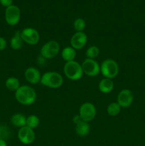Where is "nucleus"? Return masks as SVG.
<instances>
[{
  "label": "nucleus",
  "mask_w": 145,
  "mask_h": 146,
  "mask_svg": "<svg viewBox=\"0 0 145 146\" xmlns=\"http://www.w3.org/2000/svg\"><path fill=\"white\" fill-rule=\"evenodd\" d=\"M14 93L17 102L23 106H31L36 101V92L35 89L30 86H21Z\"/></svg>",
  "instance_id": "obj_1"
},
{
  "label": "nucleus",
  "mask_w": 145,
  "mask_h": 146,
  "mask_svg": "<svg viewBox=\"0 0 145 146\" xmlns=\"http://www.w3.org/2000/svg\"><path fill=\"white\" fill-rule=\"evenodd\" d=\"M40 83L44 86L55 89L63 85V78L61 74L56 71H47L41 76Z\"/></svg>",
  "instance_id": "obj_2"
},
{
  "label": "nucleus",
  "mask_w": 145,
  "mask_h": 146,
  "mask_svg": "<svg viewBox=\"0 0 145 146\" xmlns=\"http://www.w3.org/2000/svg\"><path fill=\"white\" fill-rule=\"evenodd\" d=\"M65 76L71 81H78L83 76L82 66L76 61L65 62L63 67Z\"/></svg>",
  "instance_id": "obj_3"
},
{
  "label": "nucleus",
  "mask_w": 145,
  "mask_h": 146,
  "mask_svg": "<svg viewBox=\"0 0 145 146\" xmlns=\"http://www.w3.org/2000/svg\"><path fill=\"white\" fill-rule=\"evenodd\" d=\"M119 71L117 62L112 58L105 59L100 65V73L105 78L113 79L118 75Z\"/></svg>",
  "instance_id": "obj_4"
},
{
  "label": "nucleus",
  "mask_w": 145,
  "mask_h": 146,
  "mask_svg": "<svg viewBox=\"0 0 145 146\" xmlns=\"http://www.w3.org/2000/svg\"><path fill=\"white\" fill-rule=\"evenodd\" d=\"M61 46L58 41L51 40L42 46L40 51V55L45 59H52L60 52Z\"/></svg>",
  "instance_id": "obj_5"
},
{
  "label": "nucleus",
  "mask_w": 145,
  "mask_h": 146,
  "mask_svg": "<svg viewBox=\"0 0 145 146\" xmlns=\"http://www.w3.org/2000/svg\"><path fill=\"white\" fill-rule=\"evenodd\" d=\"M79 115L83 121L90 122L95 119L97 115L96 107L90 102L83 103L79 108Z\"/></svg>",
  "instance_id": "obj_6"
},
{
  "label": "nucleus",
  "mask_w": 145,
  "mask_h": 146,
  "mask_svg": "<svg viewBox=\"0 0 145 146\" xmlns=\"http://www.w3.org/2000/svg\"><path fill=\"white\" fill-rule=\"evenodd\" d=\"M4 18L7 24L11 27L16 26L21 19V10L16 5L9 6L6 8Z\"/></svg>",
  "instance_id": "obj_7"
},
{
  "label": "nucleus",
  "mask_w": 145,
  "mask_h": 146,
  "mask_svg": "<svg viewBox=\"0 0 145 146\" xmlns=\"http://www.w3.org/2000/svg\"><path fill=\"white\" fill-rule=\"evenodd\" d=\"M81 66L83 74L88 76H96L100 73V65L95 59L86 58L82 61Z\"/></svg>",
  "instance_id": "obj_8"
},
{
  "label": "nucleus",
  "mask_w": 145,
  "mask_h": 146,
  "mask_svg": "<svg viewBox=\"0 0 145 146\" xmlns=\"http://www.w3.org/2000/svg\"><path fill=\"white\" fill-rule=\"evenodd\" d=\"M21 36L24 42L28 45L34 46L40 41V34L38 31L31 27L25 28L21 31Z\"/></svg>",
  "instance_id": "obj_9"
},
{
  "label": "nucleus",
  "mask_w": 145,
  "mask_h": 146,
  "mask_svg": "<svg viewBox=\"0 0 145 146\" xmlns=\"http://www.w3.org/2000/svg\"><path fill=\"white\" fill-rule=\"evenodd\" d=\"M18 139L24 145H30L35 141L36 134L33 129L26 125L19 128L18 131Z\"/></svg>",
  "instance_id": "obj_10"
},
{
  "label": "nucleus",
  "mask_w": 145,
  "mask_h": 146,
  "mask_svg": "<svg viewBox=\"0 0 145 146\" xmlns=\"http://www.w3.org/2000/svg\"><path fill=\"white\" fill-rule=\"evenodd\" d=\"M134 101V94L131 90L125 88L119 91L117 97V103L121 108H127L130 106Z\"/></svg>",
  "instance_id": "obj_11"
},
{
  "label": "nucleus",
  "mask_w": 145,
  "mask_h": 146,
  "mask_svg": "<svg viewBox=\"0 0 145 146\" xmlns=\"http://www.w3.org/2000/svg\"><path fill=\"white\" fill-rule=\"evenodd\" d=\"M88 42V36L84 31L75 32L71 38V46L75 50H80L84 48Z\"/></svg>",
  "instance_id": "obj_12"
},
{
  "label": "nucleus",
  "mask_w": 145,
  "mask_h": 146,
  "mask_svg": "<svg viewBox=\"0 0 145 146\" xmlns=\"http://www.w3.org/2000/svg\"><path fill=\"white\" fill-rule=\"evenodd\" d=\"M41 74L38 68L35 67H28L24 72V77L28 83L32 85L38 84L41 82Z\"/></svg>",
  "instance_id": "obj_13"
},
{
  "label": "nucleus",
  "mask_w": 145,
  "mask_h": 146,
  "mask_svg": "<svg viewBox=\"0 0 145 146\" xmlns=\"http://www.w3.org/2000/svg\"><path fill=\"white\" fill-rule=\"evenodd\" d=\"M98 88L102 94H107L112 92L114 88V82L110 78H104L98 84Z\"/></svg>",
  "instance_id": "obj_14"
},
{
  "label": "nucleus",
  "mask_w": 145,
  "mask_h": 146,
  "mask_svg": "<svg viewBox=\"0 0 145 146\" xmlns=\"http://www.w3.org/2000/svg\"><path fill=\"white\" fill-rule=\"evenodd\" d=\"M11 125H14V127H16V128H22V127L26 126V117L22 113H15L11 116Z\"/></svg>",
  "instance_id": "obj_15"
},
{
  "label": "nucleus",
  "mask_w": 145,
  "mask_h": 146,
  "mask_svg": "<svg viewBox=\"0 0 145 146\" xmlns=\"http://www.w3.org/2000/svg\"><path fill=\"white\" fill-rule=\"evenodd\" d=\"M24 41L21 36V31H16L10 39V46L14 50H19L22 48Z\"/></svg>",
  "instance_id": "obj_16"
},
{
  "label": "nucleus",
  "mask_w": 145,
  "mask_h": 146,
  "mask_svg": "<svg viewBox=\"0 0 145 146\" xmlns=\"http://www.w3.org/2000/svg\"><path fill=\"white\" fill-rule=\"evenodd\" d=\"M76 54V50L71 46L65 47L61 51V57L65 62L75 61Z\"/></svg>",
  "instance_id": "obj_17"
},
{
  "label": "nucleus",
  "mask_w": 145,
  "mask_h": 146,
  "mask_svg": "<svg viewBox=\"0 0 145 146\" xmlns=\"http://www.w3.org/2000/svg\"><path fill=\"white\" fill-rule=\"evenodd\" d=\"M90 126L88 122L82 121L75 125V132L80 137L87 136L90 133Z\"/></svg>",
  "instance_id": "obj_18"
},
{
  "label": "nucleus",
  "mask_w": 145,
  "mask_h": 146,
  "mask_svg": "<svg viewBox=\"0 0 145 146\" xmlns=\"http://www.w3.org/2000/svg\"><path fill=\"white\" fill-rule=\"evenodd\" d=\"M5 86L9 91L15 92L21 86L19 80L14 76L9 77L5 81Z\"/></svg>",
  "instance_id": "obj_19"
},
{
  "label": "nucleus",
  "mask_w": 145,
  "mask_h": 146,
  "mask_svg": "<svg viewBox=\"0 0 145 146\" xmlns=\"http://www.w3.org/2000/svg\"><path fill=\"white\" fill-rule=\"evenodd\" d=\"M121 107L117 102H112L107 107V113L110 116H116L120 113Z\"/></svg>",
  "instance_id": "obj_20"
},
{
  "label": "nucleus",
  "mask_w": 145,
  "mask_h": 146,
  "mask_svg": "<svg viewBox=\"0 0 145 146\" xmlns=\"http://www.w3.org/2000/svg\"><path fill=\"white\" fill-rule=\"evenodd\" d=\"M40 119L36 115H30L26 117V126L31 129H35L39 125Z\"/></svg>",
  "instance_id": "obj_21"
},
{
  "label": "nucleus",
  "mask_w": 145,
  "mask_h": 146,
  "mask_svg": "<svg viewBox=\"0 0 145 146\" xmlns=\"http://www.w3.org/2000/svg\"><path fill=\"white\" fill-rule=\"evenodd\" d=\"M100 54V48L97 46H90L88 49L86 50L85 55L87 58H91V59H95Z\"/></svg>",
  "instance_id": "obj_22"
},
{
  "label": "nucleus",
  "mask_w": 145,
  "mask_h": 146,
  "mask_svg": "<svg viewBox=\"0 0 145 146\" xmlns=\"http://www.w3.org/2000/svg\"><path fill=\"white\" fill-rule=\"evenodd\" d=\"M86 27V22L82 18H78L74 21L73 27L76 32H82Z\"/></svg>",
  "instance_id": "obj_23"
},
{
  "label": "nucleus",
  "mask_w": 145,
  "mask_h": 146,
  "mask_svg": "<svg viewBox=\"0 0 145 146\" xmlns=\"http://www.w3.org/2000/svg\"><path fill=\"white\" fill-rule=\"evenodd\" d=\"M10 136L9 129L5 125H1L0 126V139L6 141L8 139Z\"/></svg>",
  "instance_id": "obj_24"
},
{
  "label": "nucleus",
  "mask_w": 145,
  "mask_h": 146,
  "mask_svg": "<svg viewBox=\"0 0 145 146\" xmlns=\"http://www.w3.org/2000/svg\"><path fill=\"white\" fill-rule=\"evenodd\" d=\"M7 46V42L5 38L0 36V51H4Z\"/></svg>",
  "instance_id": "obj_25"
},
{
  "label": "nucleus",
  "mask_w": 145,
  "mask_h": 146,
  "mask_svg": "<svg viewBox=\"0 0 145 146\" xmlns=\"http://www.w3.org/2000/svg\"><path fill=\"white\" fill-rule=\"evenodd\" d=\"M13 0H0V4L3 6V7H8L9 6L12 5Z\"/></svg>",
  "instance_id": "obj_26"
},
{
  "label": "nucleus",
  "mask_w": 145,
  "mask_h": 146,
  "mask_svg": "<svg viewBox=\"0 0 145 146\" xmlns=\"http://www.w3.org/2000/svg\"><path fill=\"white\" fill-rule=\"evenodd\" d=\"M81 121H82V118H81L80 115H79V113L77 114V115H75L73 116V118H72V122L74 123L75 125H77V124H78L79 123H80Z\"/></svg>",
  "instance_id": "obj_27"
},
{
  "label": "nucleus",
  "mask_w": 145,
  "mask_h": 146,
  "mask_svg": "<svg viewBox=\"0 0 145 146\" xmlns=\"http://www.w3.org/2000/svg\"><path fill=\"white\" fill-rule=\"evenodd\" d=\"M0 146H8L7 141H4V140L0 139Z\"/></svg>",
  "instance_id": "obj_28"
}]
</instances>
